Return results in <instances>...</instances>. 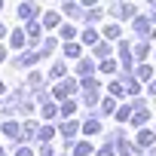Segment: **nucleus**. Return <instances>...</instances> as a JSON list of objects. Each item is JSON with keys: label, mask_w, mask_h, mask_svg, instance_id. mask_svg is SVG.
I'll use <instances>...</instances> for the list:
<instances>
[{"label": "nucleus", "mask_w": 156, "mask_h": 156, "mask_svg": "<svg viewBox=\"0 0 156 156\" xmlns=\"http://www.w3.org/2000/svg\"><path fill=\"white\" fill-rule=\"evenodd\" d=\"M135 31L141 34V40H147L153 34V19L150 16H135Z\"/></svg>", "instance_id": "1"}, {"label": "nucleus", "mask_w": 156, "mask_h": 156, "mask_svg": "<svg viewBox=\"0 0 156 156\" xmlns=\"http://www.w3.org/2000/svg\"><path fill=\"white\" fill-rule=\"evenodd\" d=\"M110 12H113L116 19H135V6H132V3H119V0L110 3Z\"/></svg>", "instance_id": "2"}, {"label": "nucleus", "mask_w": 156, "mask_h": 156, "mask_svg": "<svg viewBox=\"0 0 156 156\" xmlns=\"http://www.w3.org/2000/svg\"><path fill=\"white\" fill-rule=\"evenodd\" d=\"M70 92H76V83H73V80H64L61 86H55L52 95H55V98H64V95H70Z\"/></svg>", "instance_id": "3"}, {"label": "nucleus", "mask_w": 156, "mask_h": 156, "mask_svg": "<svg viewBox=\"0 0 156 156\" xmlns=\"http://www.w3.org/2000/svg\"><path fill=\"white\" fill-rule=\"evenodd\" d=\"M34 16H37V6H34V3H22V6H19V19H22V22H31Z\"/></svg>", "instance_id": "4"}, {"label": "nucleus", "mask_w": 156, "mask_h": 156, "mask_svg": "<svg viewBox=\"0 0 156 156\" xmlns=\"http://www.w3.org/2000/svg\"><path fill=\"white\" fill-rule=\"evenodd\" d=\"M58 22H61V16H58V12H55V9H52V12H46V16H43V28H46V31H52V28H58Z\"/></svg>", "instance_id": "5"}, {"label": "nucleus", "mask_w": 156, "mask_h": 156, "mask_svg": "<svg viewBox=\"0 0 156 156\" xmlns=\"http://www.w3.org/2000/svg\"><path fill=\"white\" fill-rule=\"evenodd\" d=\"M37 58H43V55H40V52H28V55H19V58H16V64H19V67H31Z\"/></svg>", "instance_id": "6"}, {"label": "nucleus", "mask_w": 156, "mask_h": 156, "mask_svg": "<svg viewBox=\"0 0 156 156\" xmlns=\"http://www.w3.org/2000/svg\"><path fill=\"white\" fill-rule=\"evenodd\" d=\"M119 61H122V67H132V64H135V55L129 52V46H126V43L119 46Z\"/></svg>", "instance_id": "7"}, {"label": "nucleus", "mask_w": 156, "mask_h": 156, "mask_svg": "<svg viewBox=\"0 0 156 156\" xmlns=\"http://www.w3.org/2000/svg\"><path fill=\"white\" fill-rule=\"evenodd\" d=\"M80 52H83V49H80V43H73V40H67V43H64V55H67V58H80Z\"/></svg>", "instance_id": "8"}, {"label": "nucleus", "mask_w": 156, "mask_h": 156, "mask_svg": "<svg viewBox=\"0 0 156 156\" xmlns=\"http://www.w3.org/2000/svg\"><path fill=\"white\" fill-rule=\"evenodd\" d=\"M89 153H92V144H89V141L73 144V156H89Z\"/></svg>", "instance_id": "9"}, {"label": "nucleus", "mask_w": 156, "mask_h": 156, "mask_svg": "<svg viewBox=\"0 0 156 156\" xmlns=\"http://www.w3.org/2000/svg\"><path fill=\"white\" fill-rule=\"evenodd\" d=\"M9 43H12V49H22V46H25V31H22V28L12 31V40H9Z\"/></svg>", "instance_id": "10"}, {"label": "nucleus", "mask_w": 156, "mask_h": 156, "mask_svg": "<svg viewBox=\"0 0 156 156\" xmlns=\"http://www.w3.org/2000/svg\"><path fill=\"white\" fill-rule=\"evenodd\" d=\"M147 52H150V40H141L135 46V58H147Z\"/></svg>", "instance_id": "11"}, {"label": "nucleus", "mask_w": 156, "mask_h": 156, "mask_svg": "<svg viewBox=\"0 0 156 156\" xmlns=\"http://www.w3.org/2000/svg\"><path fill=\"white\" fill-rule=\"evenodd\" d=\"M119 34H122V28H119V25H107V28H104V37H107V40H116Z\"/></svg>", "instance_id": "12"}, {"label": "nucleus", "mask_w": 156, "mask_h": 156, "mask_svg": "<svg viewBox=\"0 0 156 156\" xmlns=\"http://www.w3.org/2000/svg\"><path fill=\"white\" fill-rule=\"evenodd\" d=\"M98 129H101V122H98L95 116H92V119H86V126H83V132H86V135H95Z\"/></svg>", "instance_id": "13"}, {"label": "nucleus", "mask_w": 156, "mask_h": 156, "mask_svg": "<svg viewBox=\"0 0 156 156\" xmlns=\"http://www.w3.org/2000/svg\"><path fill=\"white\" fill-rule=\"evenodd\" d=\"M64 12H67V16H73V19H76V16H83V12H80V6H76L73 0H64Z\"/></svg>", "instance_id": "14"}, {"label": "nucleus", "mask_w": 156, "mask_h": 156, "mask_svg": "<svg viewBox=\"0 0 156 156\" xmlns=\"http://www.w3.org/2000/svg\"><path fill=\"white\" fill-rule=\"evenodd\" d=\"M153 144V132H141L138 135V147H150Z\"/></svg>", "instance_id": "15"}, {"label": "nucleus", "mask_w": 156, "mask_h": 156, "mask_svg": "<svg viewBox=\"0 0 156 156\" xmlns=\"http://www.w3.org/2000/svg\"><path fill=\"white\" fill-rule=\"evenodd\" d=\"M76 70H80L83 76H92V70H95V64H92V61H80V67H76Z\"/></svg>", "instance_id": "16"}, {"label": "nucleus", "mask_w": 156, "mask_h": 156, "mask_svg": "<svg viewBox=\"0 0 156 156\" xmlns=\"http://www.w3.org/2000/svg\"><path fill=\"white\" fill-rule=\"evenodd\" d=\"M83 43H89V46H95V43H98V34H95L92 28H89V31H83Z\"/></svg>", "instance_id": "17"}, {"label": "nucleus", "mask_w": 156, "mask_h": 156, "mask_svg": "<svg viewBox=\"0 0 156 156\" xmlns=\"http://www.w3.org/2000/svg\"><path fill=\"white\" fill-rule=\"evenodd\" d=\"M95 55H98V58H107V55H110V46H107V43H95Z\"/></svg>", "instance_id": "18"}, {"label": "nucleus", "mask_w": 156, "mask_h": 156, "mask_svg": "<svg viewBox=\"0 0 156 156\" xmlns=\"http://www.w3.org/2000/svg\"><path fill=\"white\" fill-rule=\"evenodd\" d=\"M49 76H52V80H61V76H64V64H52Z\"/></svg>", "instance_id": "19"}, {"label": "nucleus", "mask_w": 156, "mask_h": 156, "mask_svg": "<svg viewBox=\"0 0 156 156\" xmlns=\"http://www.w3.org/2000/svg\"><path fill=\"white\" fill-rule=\"evenodd\" d=\"M138 76H141V80H150V76H153V67H150V64H141V67H138Z\"/></svg>", "instance_id": "20"}, {"label": "nucleus", "mask_w": 156, "mask_h": 156, "mask_svg": "<svg viewBox=\"0 0 156 156\" xmlns=\"http://www.w3.org/2000/svg\"><path fill=\"white\" fill-rule=\"evenodd\" d=\"M28 37H31V40H37V37H40V28H37V22H34V19L28 22Z\"/></svg>", "instance_id": "21"}, {"label": "nucleus", "mask_w": 156, "mask_h": 156, "mask_svg": "<svg viewBox=\"0 0 156 156\" xmlns=\"http://www.w3.org/2000/svg\"><path fill=\"white\" fill-rule=\"evenodd\" d=\"M52 49H55V37H49V40H46V43L40 46V55H49Z\"/></svg>", "instance_id": "22"}, {"label": "nucleus", "mask_w": 156, "mask_h": 156, "mask_svg": "<svg viewBox=\"0 0 156 156\" xmlns=\"http://www.w3.org/2000/svg\"><path fill=\"white\" fill-rule=\"evenodd\" d=\"M3 132H6L9 138H16V135H19V122H3Z\"/></svg>", "instance_id": "23"}, {"label": "nucleus", "mask_w": 156, "mask_h": 156, "mask_svg": "<svg viewBox=\"0 0 156 156\" xmlns=\"http://www.w3.org/2000/svg\"><path fill=\"white\" fill-rule=\"evenodd\" d=\"M113 67H116V61H110V58H101V70H104V73H113Z\"/></svg>", "instance_id": "24"}, {"label": "nucleus", "mask_w": 156, "mask_h": 156, "mask_svg": "<svg viewBox=\"0 0 156 156\" xmlns=\"http://www.w3.org/2000/svg\"><path fill=\"white\" fill-rule=\"evenodd\" d=\"M129 116H132V107H119V110H116V119H119V122H126Z\"/></svg>", "instance_id": "25"}, {"label": "nucleus", "mask_w": 156, "mask_h": 156, "mask_svg": "<svg viewBox=\"0 0 156 156\" xmlns=\"http://www.w3.org/2000/svg\"><path fill=\"white\" fill-rule=\"evenodd\" d=\"M61 132H64L67 138H73V135H76V122H64V126H61Z\"/></svg>", "instance_id": "26"}, {"label": "nucleus", "mask_w": 156, "mask_h": 156, "mask_svg": "<svg viewBox=\"0 0 156 156\" xmlns=\"http://www.w3.org/2000/svg\"><path fill=\"white\" fill-rule=\"evenodd\" d=\"M73 34H76V31H73L70 25H64V28H61V40H73Z\"/></svg>", "instance_id": "27"}, {"label": "nucleus", "mask_w": 156, "mask_h": 156, "mask_svg": "<svg viewBox=\"0 0 156 156\" xmlns=\"http://www.w3.org/2000/svg\"><path fill=\"white\" fill-rule=\"evenodd\" d=\"M122 86H126V92H129V95H135V92H138V83H135V80H126Z\"/></svg>", "instance_id": "28"}, {"label": "nucleus", "mask_w": 156, "mask_h": 156, "mask_svg": "<svg viewBox=\"0 0 156 156\" xmlns=\"http://www.w3.org/2000/svg\"><path fill=\"white\" fill-rule=\"evenodd\" d=\"M110 92H113V95H122L126 86H122V83H110Z\"/></svg>", "instance_id": "29"}, {"label": "nucleus", "mask_w": 156, "mask_h": 156, "mask_svg": "<svg viewBox=\"0 0 156 156\" xmlns=\"http://www.w3.org/2000/svg\"><path fill=\"white\" fill-rule=\"evenodd\" d=\"M70 113H73V104L64 101V104H61V116H70Z\"/></svg>", "instance_id": "30"}, {"label": "nucleus", "mask_w": 156, "mask_h": 156, "mask_svg": "<svg viewBox=\"0 0 156 156\" xmlns=\"http://www.w3.org/2000/svg\"><path fill=\"white\" fill-rule=\"evenodd\" d=\"M144 119H147V113L138 107V113H135V126H144Z\"/></svg>", "instance_id": "31"}, {"label": "nucleus", "mask_w": 156, "mask_h": 156, "mask_svg": "<svg viewBox=\"0 0 156 156\" xmlns=\"http://www.w3.org/2000/svg\"><path fill=\"white\" fill-rule=\"evenodd\" d=\"M52 135H55V132H52V129H40V141H49V138H52Z\"/></svg>", "instance_id": "32"}, {"label": "nucleus", "mask_w": 156, "mask_h": 156, "mask_svg": "<svg viewBox=\"0 0 156 156\" xmlns=\"http://www.w3.org/2000/svg\"><path fill=\"white\" fill-rule=\"evenodd\" d=\"M16 156H34V153H31L28 147H19V153H16Z\"/></svg>", "instance_id": "33"}, {"label": "nucleus", "mask_w": 156, "mask_h": 156, "mask_svg": "<svg viewBox=\"0 0 156 156\" xmlns=\"http://www.w3.org/2000/svg\"><path fill=\"white\" fill-rule=\"evenodd\" d=\"M98 156H113V150H110V147H104V150H98Z\"/></svg>", "instance_id": "34"}, {"label": "nucleus", "mask_w": 156, "mask_h": 156, "mask_svg": "<svg viewBox=\"0 0 156 156\" xmlns=\"http://www.w3.org/2000/svg\"><path fill=\"white\" fill-rule=\"evenodd\" d=\"M80 3H83V6H95V3H98V0H80Z\"/></svg>", "instance_id": "35"}, {"label": "nucleus", "mask_w": 156, "mask_h": 156, "mask_svg": "<svg viewBox=\"0 0 156 156\" xmlns=\"http://www.w3.org/2000/svg\"><path fill=\"white\" fill-rule=\"evenodd\" d=\"M3 34H6V28H3V22H0V40H3Z\"/></svg>", "instance_id": "36"}, {"label": "nucleus", "mask_w": 156, "mask_h": 156, "mask_svg": "<svg viewBox=\"0 0 156 156\" xmlns=\"http://www.w3.org/2000/svg\"><path fill=\"white\" fill-rule=\"evenodd\" d=\"M3 58H6V49H3V46H0V61H3Z\"/></svg>", "instance_id": "37"}, {"label": "nucleus", "mask_w": 156, "mask_h": 156, "mask_svg": "<svg viewBox=\"0 0 156 156\" xmlns=\"http://www.w3.org/2000/svg\"><path fill=\"white\" fill-rule=\"evenodd\" d=\"M40 156H52V150H49V147H46V150H43V153H40Z\"/></svg>", "instance_id": "38"}, {"label": "nucleus", "mask_w": 156, "mask_h": 156, "mask_svg": "<svg viewBox=\"0 0 156 156\" xmlns=\"http://www.w3.org/2000/svg\"><path fill=\"white\" fill-rule=\"evenodd\" d=\"M150 92H153V95H156V80H153V83H150Z\"/></svg>", "instance_id": "39"}, {"label": "nucleus", "mask_w": 156, "mask_h": 156, "mask_svg": "<svg viewBox=\"0 0 156 156\" xmlns=\"http://www.w3.org/2000/svg\"><path fill=\"white\" fill-rule=\"evenodd\" d=\"M0 95H3V83H0Z\"/></svg>", "instance_id": "40"}, {"label": "nucleus", "mask_w": 156, "mask_h": 156, "mask_svg": "<svg viewBox=\"0 0 156 156\" xmlns=\"http://www.w3.org/2000/svg\"><path fill=\"white\" fill-rule=\"evenodd\" d=\"M0 9H3V0H0Z\"/></svg>", "instance_id": "41"}]
</instances>
